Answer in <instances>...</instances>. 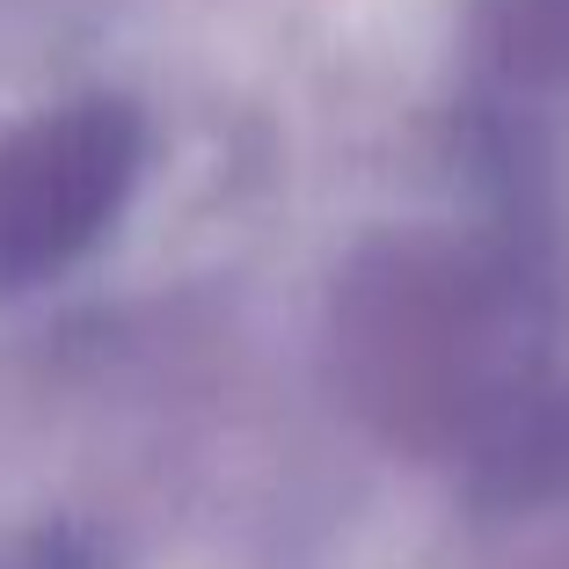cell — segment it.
Segmentation results:
<instances>
[{"label":"cell","mask_w":569,"mask_h":569,"mask_svg":"<svg viewBox=\"0 0 569 569\" xmlns=\"http://www.w3.org/2000/svg\"><path fill=\"white\" fill-rule=\"evenodd\" d=\"M139 168V132L118 102H81L22 124L0 147V284L44 278L110 227Z\"/></svg>","instance_id":"6da1fadb"},{"label":"cell","mask_w":569,"mask_h":569,"mask_svg":"<svg viewBox=\"0 0 569 569\" xmlns=\"http://www.w3.org/2000/svg\"><path fill=\"white\" fill-rule=\"evenodd\" d=\"M503 44L526 67H569V0H503Z\"/></svg>","instance_id":"7a4b0ae2"}]
</instances>
